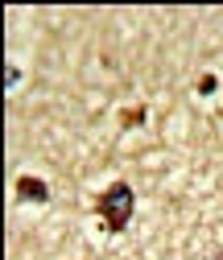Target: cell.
Listing matches in <instances>:
<instances>
[{
  "label": "cell",
  "mask_w": 223,
  "mask_h": 260,
  "mask_svg": "<svg viewBox=\"0 0 223 260\" xmlns=\"http://www.w3.org/2000/svg\"><path fill=\"white\" fill-rule=\"evenodd\" d=\"M17 199L21 203H50V186L42 182V178H17Z\"/></svg>",
  "instance_id": "7a4b0ae2"
},
{
  "label": "cell",
  "mask_w": 223,
  "mask_h": 260,
  "mask_svg": "<svg viewBox=\"0 0 223 260\" xmlns=\"http://www.w3.org/2000/svg\"><path fill=\"white\" fill-rule=\"evenodd\" d=\"M120 120H124V124H141V120H145V108H137V112H124Z\"/></svg>",
  "instance_id": "3957f363"
},
{
  "label": "cell",
  "mask_w": 223,
  "mask_h": 260,
  "mask_svg": "<svg viewBox=\"0 0 223 260\" xmlns=\"http://www.w3.org/2000/svg\"><path fill=\"white\" fill-rule=\"evenodd\" d=\"M215 260H223V256H215Z\"/></svg>",
  "instance_id": "5b68a950"
},
{
  "label": "cell",
  "mask_w": 223,
  "mask_h": 260,
  "mask_svg": "<svg viewBox=\"0 0 223 260\" xmlns=\"http://www.w3.org/2000/svg\"><path fill=\"white\" fill-rule=\"evenodd\" d=\"M211 91H215V79L203 75V79H199V95H211Z\"/></svg>",
  "instance_id": "277c9868"
},
{
  "label": "cell",
  "mask_w": 223,
  "mask_h": 260,
  "mask_svg": "<svg viewBox=\"0 0 223 260\" xmlns=\"http://www.w3.org/2000/svg\"><path fill=\"white\" fill-rule=\"evenodd\" d=\"M95 211H100L104 227L108 232H124V227L133 223V211H137V194L129 182H112L100 199H95Z\"/></svg>",
  "instance_id": "6da1fadb"
}]
</instances>
